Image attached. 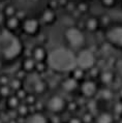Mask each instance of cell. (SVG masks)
I'll use <instances>...</instances> for the list:
<instances>
[{
  "instance_id": "cell-41",
  "label": "cell",
  "mask_w": 122,
  "mask_h": 123,
  "mask_svg": "<svg viewBox=\"0 0 122 123\" xmlns=\"http://www.w3.org/2000/svg\"><path fill=\"white\" fill-rule=\"evenodd\" d=\"M17 77H18L17 79H19V80H20L21 78H23V77H24V71H21V70H20L19 73H18V74H17Z\"/></svg>"
},
{
  "instance_id": "cell-2",
  "label": "cell",
  "mask_w": 122,
  "mask_h": 123,
  "mask_svg": "<svg viewBox=\"0 0 122 123\" xmlns=\"http://www.w3.org/2000/svg\"><path fill=\"white\" fill-rule=\"evenodd\" d=\"M0 48L3 56L6 59H12L18 56L21 51V43L17 37L5 31L2 33V36L0 38Z\"/></svg>"
},
{
  "instance_id": "cell-7",
  "label": "cell",
  "mask_w": 122,
  "mask_h": 123,
  "mask_svg": "<svg viewBox=\"0 0 122 123\" xmlns=\"http://www.w3.org/2000/svg\"><path fill=\"white\" fill-rule=\"evenodd\" d=\"M80 89L84 97L92 98L97 92V84L93 80H86L81 84Z\"/></svg>"
},
{
  "instance_id": "cell-27",
  "label": "cell",
  "mask_w": 122,
  "mask_h": 123,
  "mask_svg": "<svg viewBox=\"0 0 122 123\" xmlns=\"http://www.w3.org/2000/svg\"><path fill=\"white\" fill-rule=\"evenodd\" d=\"M89 73H90V74H91V77H92V78H94V77H99L100 74H101L100 71H99V68H98V66L92 67L89 70Z\"/></svg>"
},
{
  "instance_id": "cell-38",
  "label": "cell",
  "mask_w": 122,
  "mask_h": 123,
  "mask_svg": "<svg viewBox=\"0 0 122 123\" xmlns=\"http://www.w3.org/2000/svg\"><path fill=\"white\" fill-rule=\"evenodd\" d=\"M58 6V1L57 0H51L50 1V7L51 8H56Z\"/></svg>"
},
{
  "instance_id": "cell-31",
  "label": "cell",
  "mask_w": 122,
  "mask_h": 123,
  "mask_svg": "<svg viewBox=\"0 0 122 123\" xmlns=\"http://www.w3.org/2000/svg\"><path fill=\"white\" fill-rule=\"evenodd\" d=\"M17 97L19 98V99H26V97H27V94H26V91L24 89H20L17 91V95H16Z\"/></svg>"
},
{
  "instance_id": "cell-43",
  "label": "cell",
  "mask_w": 122,
  "mask_h": 123,
  "mask_svg": "<svg viewBox=\"0 0 122 123\" xmlns=\"http://www.w3.org/2000/svg\"><path fill=\"white\" fill-rule=\"evenodd\" d=\"M2 20H3V16H2V13L0 12V24L2 23Z\"/></svg>"
},
{
  "instance_id": "cell-12",
  "label": "cell",
  "mask_w": 122,
  "mask_h": 123,
  "mask_svg": "<svg viewBox=\"0 0 122 123\" xmlns=\"http://www.w3.org/2000/svg\"><path fill=\"white\" fill-rule=\"evenodd\" d=\"M37 28H38V22L34 19H30V20H27L24 24V29L27 33L29 34H33L34 33Z\"/></svg>"
},
{
  "instance_id": "cell-24",
  "label": "cell",
  "mask_w": 122,
  "mask_h": 123,
  "mask_svg": "<svg viewBox=\"0 0 122 123\" xmlns=\"http://www.w3.org/2000/svg\"><path fill=\"white\" fill-rule=\"evenodd\" d=\"M21 80H19V79H13V80L11 82V88L16 91H18L21 89Z\"/></svg>"
},
{
  "instance_id": "cell-21",
  "label": "cell",
  "mask_w": 122,
  "mask_h": 123,
  "mask_svg": "<svg viewBox=\"0 0 122 123\" xmlns=\"http://www.w3.org/2000/svg\"><path fill=\"white\" fill-rule=\"evenodd\" d=\"M82 121H83V123H93V122H95V117H94L90 112H87L83 115Z\"/></svg>"
},
{
  "instance_id": "cell-16",
  "label": "cell",
  "mask_w": 122,
  "mask_h": 123,
  "mask_svg": "<svg viewBox=\"0 0 122 123\" xmlns=\"http://www.w3.org/2000/svg\"><path fill=\"white\" fill-rule=\"evenodd\" d=\"M54 19H55V13H54V12L51 8L46 9V11L43 12V20L45 23H52Z\"/></svg>"
},
{
  "instance_id": "cell-3",
  "label": "cell",
  "mask_w": 122,
  "mask_h": 123,
  "mask_svg": "<svg viewBox=\"0 0 122 123\" xmlns=\"http://www.w3.org/2000/svg\"><path fill=\"white\" fill-rule=\"evenodd\" d=\"M96 60L94 53L90 50H82L77 56V66L84 70H90L95 66Z\"/></svg>"
},
{
  "instance_id": "cell-28",
  "label": "cell",
  "mask_w": 122,
  "mask_h": 123,
  "mask_svg": "<svg viewBox=\"0 0 122 123\" xmlns=\"http://www.w3.org/2000/svg\"><path fill=\"white\" fill-rule=\"evenodd\" d=\"M0 94L3 95V96H7V95L11 94V87L8 86H2L0 88Z\"/></svg>"
},
{
  "instance_id": "cell-20",
  "label": "cell",
  "mask_w": 122,
  "mask_h": 123,
  "mask_svg": "<svg viewBox=\"0 0 122 123\" xmlns=\"http://www.w3.org/2000/svg\"><path fill=\"white\" fill-rule=\"evenodd\" d=\"M113 115L114 116H122V100L117 101L113 108Z\"/></svg>"
},
{
  "instance_id": "cell-13",
  "label": "cell",
  "mask_w": 122,
  "mask_h": 123,
  "mask_svg": "<svg viewBox=\"0 0 122 123\" xmlns=\"http://www.w3.org/2000/svg\"><path fill=\"white\" fill-rule=\"evenodd\" d=\"M98 26H99V20L94 17H90L89 19H87V21H85V27L89 31H95Z\"/></svg>"
},
{
  "instance_id": "cell-1",
  "label": "cell",
  "mask_w": 122,
  "mask_h": 123,
  "mask_svg": "<svg viewBox=\"0 0 122 123\" xmlns=\"http://www.w3.org/2000/svg\"><path fill=\"white\" fill-rule=\"evenodd\" d=\"M48 63L57 71H69L77 67V56L68 49L58 48L49 54Z\"/></svg>"
},
{
  "instance_id": "cell-10",
  "label": "cell",
  "mask_w": 122,
  "mask_h": 123,
  "mask_svg": "<svg viewBox=\"0 0 122 123\" xmlns=\"http://www.w3.org/2000/svg\"><path fill=\"white\" fill-rule=\"evenodd\" d=\"M27 123H49V120L43 114L36 112L34 114L29 115V117L27 118Z\"/></svg>"
},
{
  "instance_id": "cell-5",
  "label": "cell",
  "mask_w": 122,
  "mask_h": 123,
  "mask_svg": "<svg viewBox=\"0 0 122 123\" xmlns=\"http://www.w3.org/2000/svg\"><path fill=\"white\" fill-rule=\"evenodd\" d=\"M67 107V102L65 99L60 96V95H53L47 102V108L48 110L53 113L54 115H58L62 113Z\"/></svg>"
},
{
  "instance_id": "cell-40",
  "label": "cell",
  "mask_w": 122,
  "mask_h": 123,
  "mask_svg": "<svg viewBox=\"0 0 122 123\" xmlns=\"http://www.w3.org/2000/svg\"><path fill=\"white\" fill-rule=\"evenodd\" d=\"M58 1V4H60V5H67V3H68V1L67 0H57Z\"/></svg>"
},
{
  "instance_id": "cell-34",
  "label": "cell",
  "mask_w": 122,
  "mask_h": 123,
  "mask_svg": "<svg viewBox=\"0 0 122 123\" xmlns=\"http://www.w3.org/2000/svg\"><path fill=\"white\" fill-rule=\"evenodd\" d=\"M77 9L80 12H87V9H88V5L86 4V3H84V2H81V3H79Z\"/></svg>"
},
{
  "instance_id": "cell-6",
  "label": "cell",
  "mask_w": 122,
  "mask_h": 123,
  "mask_svg": "<svg viewBox=\"0 0 122 123\" xmlns=\"http://www.w3.org/2000/svg\"><path fill=\"white\" fill-rule=\"evenodd\" d=\"M107 40L112 47L122 49V25H117L110 28L107 32Z\"/></svg>"
},
{
  "instance_id": "cell-4",
  "label": "cell",
  "mask_w": 122,
  "mask_h": 123,
  "mask_svg": "<svg viewBox=\"0 0 122 123\" xmlns=\"http://www.w3.org/2000/svg\"><path fill=\"white\" fill-rule=\"evenodd\" d=\"M65 37L69 45L74 48L83 46L85 42V37H84L82 30H80L78 27H69L65 32Z\"/></svg>"
},
{
  "instance_id": "cell-29",
  "label": "cell",
  "mask_w": 122,
  "mask_h": 123,
  "mask_svg": "<svg viewBox=\"0 0 122 123\" xmlns=\"http://www.w3.org/2000/svg\"><path fill=\"white\" fill-rule=\"evenodd\" d=\"M26 102H27V104L29 105V107H31V105H35V104H36L35 96H34V95H32V94H30V95H27V97H26Z\"/></svg>"
},
{
  "instance_id": "cell-39",
  "label": "cell",
  "mask_w": 122,
  "mask_h": 123,
  "mask_svg": "<svg viewBox=\"0 0 122 123\" xmlns=\"http://www.w3.org/2000/svg\"><path fill=\"white\" fill-rule=\"evenodd\" d=\"M66 7H67V9H68V11H70V12H73L74 9V6H73V3H67V5H66Z\"/></svg>"
},
{
  "instance_id": "cell-11",
  "label": "cell",
  "mask_w": 122,
  "mask_h": 123,
  "mask_svg": "<svg viewBox=\"0 0 122 123\" xmlns=\"http://www.w3.org/2000/svg\"><path fill=\"white\" fill-rule=\"evenodd\" d=\"M100 81L101 83L104 84V85H110L114 82V79H115V74L113 71L111 70H104L100 74Z\"/></svg>"
},
{
  "instance_id": "cell-14",
  "label": "cell",
  "mask_w": 122,
  "mask_h": 123,
  "mask_svg": "<svg viewBox=\"0 0 122 123\" xmlns=\"http://www.w3.org/2000/svg\"><path fill=\"white\" fill-rule=\"evenodd\" d=\"M32 54H33V58H34V60L37 61V62H43V59H45V57H46L45 50H43V48H40V47L35 48Z\"/></svg>"
},
{
  "instance_id": "cell-32",
  "label": "cell",
  "mask_w": 122,
  "mask_h": 123,
  "mask_svg": "<svg viewBox=\"0 0 122 123\" xmlns=\"http://www.w3.org/2000/svg\"><path fill=\"white\" fill-rule=\"evenodd\" d=\"M100 22L104 26H108L109 24L111 23V18H110V16H108V15H104L103 17H101V19H100Z\"/></svg>"
},
{
  "instance_id": "cell-17",
  "label": "cell",
  "mask_w": 122,
  "mask_h": 123,
  "mask_svg": "<svg viewBox=\"0 0 122 123\" xmlns=\"http://www.w3.org/2000/svg\"><path fill=\"white\" fill-rule=\"evenodd\" d=\"M33 87H34V91L36 93L40 94V93H43L45 90L47 89V84L43 81H36Z\"/></svg>"
},
{
  "instance_id": "cell-36",
  "label": "cell",
  "mask_w": 122,
  "mask_h": 123,
  "mask_svg": "<svg viewBox=\"0 0 122 123\" xmlns=\"http://www.w3.org/2000/svg\"><path fill=\"white\" fill-rule=\"evenodd\" d=\"M0 84L2 85V86H7L8 84V78L6 76H1L0 77Z\"/></svg>"
},
{
  "instance_id": "cell-33",
  "label": "cell",
  "mask_w": 122,
  "mask_h": 123,
  "mask_svg": "<svg viewBox=\"0 0 122 123\" xmlns=\"http://www.w3.org/2000/svg\"><path fill=\"white\" fill-rule=\"evenodd\" d=\"M35 68L38 73H43V71H46V64L43 62H37Z\"/></svg>"
},
{
  "instance_id": "cell-9",
  "label": "cell",
  "mask_w": 122,
  "mask_h": 123,
  "mask_svg": "<svg viewBox=\"0 0 122 123\" xmlns=\"http://www.w3.org/2000/svg\"><path fill=\"white\" fill-rule=\"evenodd\" d=\"M94 123H115V116L110 112H101L95 117Z\"/></svg>"
},
{
  "instance_id": "cell-30",
  "label": "cell",
  "mask_w": 122,
  "mask_h": 123,
  "mask_svg": "<svg viewBox=\"0 0 122 123\" xmlns=\"http://www.w3.org/2000/svg\"><path fill=\"white\" fill-rule=\"evenodd\" d=\"M117 0H101V3L103 5L107 6V7H113V6L116 4Z\"/></svg>"
},
{
  "instance_id": "cell-22",
  "label": "cell",
  "mask_w": 122,
  "mask_h": 123,
  "mask_svg": "<svg viewBox=\"0 0 122 123\" xmlns=\"http://www.w3.org/2000/svg\"><path fill=\"white\" fill-rule=\"evenodd\" d=\"M18 113L21 117H26L29 114V108L26 105H20V107L18 108Z\"/></svg>"
},
{
  "instance_id": "cell-8",
  "label": "cell",
  "mask_w": 122,
  "mask_h": 123,
  "mask_svg": "<svg viewBox=\"0 0 122 123\" xmlns=\"http://www.w3.org/2000/svg\"><path fill=\"white\" fill-rule=\"evenodd\" d=\"M78 87H79V82L73 79L72 77L66 78L61 83V88L65 92H73L74 90H77Z\"/></svg>"
},
{
  "instance_id": "cell-18",
  "label": "cell",
  "mask_w": 122,
  "mask_h": 123,
  "mask_svg": "<svg viewBox=\"0 0 122 123\" xmlns=\"http://www.w3.org/2000/svg\"><path fill=\"white\" fill-rule=\"evenodd\" d=\"M36 64H35V60L31 59V58H27L24 61V69L27 71H31L33 68H35Z\"/></svg>"
},
{
  "instance_id": "cell-37",
  "label": "cell",
  "mask_w": 122,
  "mask_h": 123,
  "mask_svg": "<svg viewBox=\"0 0 122 123\" xmlns=\"http://www.w3.org/2000/svg\"><path fill=\"white\" fill-rule=\"evenodd\" d=\"M5 12H6V15L7 16H12L13 13L16 12V11H15V8H13V6H8V7L6 8Z\"/></svg>"
},
{
  "instance_id": "cell-42",
  "label": "cell",
  "mask_w": 122,
  "mask_h": 123,
  "mask_svg": "<svg viewBox=\"0 0 122 123\" xmlns=\"http://www.w3.org/2000/svg\"><path fill=\"white\" fill-rule=\"evenodd\" d=\"M24 17V12H17V18H23Z\"/></svg>"
},
{
  "instance_id": "cell-26",
  "label": "cell",
  "mask_w": 122,
  "mask_h": 123,
  "mask_svg": "<svg viewBox=\"0 0 122 123\" xmlns=\"http://www.w3.org/2000/svg\"><path fill=\"white\" fill-rule=\"evenodd\" d=\"M78 104L76 101H70V102H68L67 104V107H66V109L68 111H70V112H74V111H77L78 110Z\"/></svg>"
},
{
  "instance_id": "cell-15",
  "label": "cell",
  "mask_w": 122,
  "mask_h": 123,
  "mask_svg": "<svg viewBox=\"0 0 122 123\" xmlns=\"http://www.w3.org/2000/svg\"><path fill=\"white\" fill-rule=\"evenodd\" d=\"M84 77H85V70L82 69V68H80V67H76V68H73V69L72 70V78L74 79L76 81H81V80H83Z\"/></svg>"
},
{
  "instance_id": "cell-35",
  "label": "cell",
  "mask_w": 122,
  "mask_h": 123,
  "mask_svg": "<svg viewBox=\"0 0 122 123\" xmlns=\"http://www.w3.org/2000/svg\"><path fill=\"white\" fill-rule=\"evenodd\" d=\"M67 123H83V121H82V118L73 116V117L69 118V120H68V122H67Z\"/></svg>"
},
{
  "instance_id": "cell-23",
  "label": "cell",
  "mask_w": 122,
  "mask_h": 123,
  "mask_svg": "<svg viewBox=\"0 0 122 123\" xmlns=\"http://www.w3.org/2000/svg\"><path fill=\"white\" fill-rule=\"evenodd\" d=\"M101 97L106 100H110L112 97H113V92H112L109 88H104V89L101 91Z\"/></svg>"
},
{
  "instance_id": "cell-25",
  "label": "cell",
  "mask_w": 122,
  "mask_h": 123,
  "mask_svg": "<svg viewBox=\"0 0 122 123\" xmlns=\"http://www.w3.org/2000/svg\"><path fill=\"white\" fill-rule=\"evenodd\" d=\"M7 26L9 28H16L17 26H18V18H15V17H12V18H9V20L7 21Z\"/></svg>"
},
{
  "instance_id": "cell-19",
  "label": "cell",
  "mask_w": 122,
  "mask_h": 123,
  "mask_svg": "<svg viewBox=\"0 0 122 123\" xmlns=\"http://www.w3.org/2000/svg\"><path fill=\"white\" fill-rule=\"evenodd\" d=\"M20 99L17 96H11L7 100V105L11 109H18L20 107Z\"/></svg>"
}]
</instances>
